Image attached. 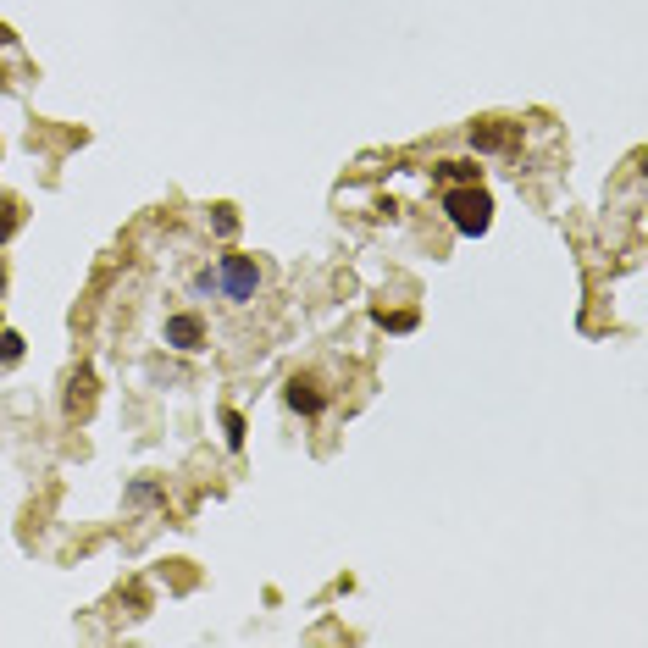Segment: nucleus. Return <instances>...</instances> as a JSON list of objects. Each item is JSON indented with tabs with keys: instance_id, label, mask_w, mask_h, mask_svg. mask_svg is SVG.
<instances>
[{
	"instance_id": "nucleus-1",
	"label": "nucleus",
	"mask_w": 648,
	"mask_h": 648,
	"mask_svg": "<svg viewBox=\"0 0 648 648\" xmlns=\"http://www.w3.org/2000/svg\"><path fill=\"white\" fill-rule=\"evenodd\" d=\"M444 211H449V228L466 233V239H482V233L493 228V200L482 183H455V189H444Z\"/></svg>"
},
{
	"instance_id": "nucleus-2",
	"label": "nucleus",
	"mask_w": 648,
	"mask_h": 648,
	"mask_svg": "<svg viewBox=\"0 0 648 648\" xmlns=\"http://www.w3.org/2000/svg\"><path fill=\"white\" fill-rule=\"evenodd\" d=\"M255 288H261V266L250 261V255H222V266H216V294L233 305H250Z\"/></svg>"
},
{
	"instance_id": "nucleus-3",
	"label": "nucleus",
	"mask_w": 648,
	"mask_h": 648,
	"mask_svg": "<svg viewBox=\"0 0 648 648\" xmlns=\"http://www.w3.org/2000/svg\"><path fill=\"white\" fill-rule=\"evenodd\" d=\"M167 344L172 349H183V355H194V349H205V322L194 311H183V316H167Z\"/></svg>"
},
{
	"instance_id": "nucleus-4",
	"label": "nucleus",
	"mask_w": 648,
	"mask_h": 648,
	"mask_svg": "<svg viewBox=\"0 0 648 648\" xmlns=\"http://www.w3.org/2000/svg\"><path fill=\"white\" fill-rule=\"evenodd\" d=\"M283 405L300 410V416H322V410H327V394L311 383V377H294V383L283 388Z\"/></svg>"
},
{
	"instance_id": "nucleus-5",
	"label": "nucleus",
	"mask_w": 648,
	"mask_h": 648,
	"mask_svg": "<svg viewBox=\"0 0 648 648\" xmlns=\"http://www.w3.org/2000/svg\"><path fill=\"white\" fill-rule=\"evenodd\" d=\"M432 172H438L444 183H477V178H482V167H477V161H438Z\"/></svg>"
},
{
	"instance_id": "nucleus-6",
	"label": "nucleus",
	"mask_w": 648,
	"mask_h": 648,
	"mask_svg": "<svg viewBox=\"0 0 648 648\" xmlns=\"http://www.w3.org/2000/svg\"><path fill=\"white\" fill-rule=\"evenodd\" d=\"M471 144H477V150H504V144H510V133L493 128V122H471Z\"/></svg>"
},
{
	"instance_id": "nucleus-7",
	"label": "nucleus",
	"mask_w": 648,
	"mask_h": 648,
	"mask_svg": "<svg viewBox=\"0 0 648 648\" xmlns=\"http://www.w3.org/2000/svg\"><path fill=\"white\" fill-rule=\"evenodd\" d=\"M211 228L222 233V239H233V233H239V216H233V205H216V211H211Z\"/></svg>"
},
{
	"instance_id": "nucleus-8",
	"label": "nucleus",
	"mask_w": 648,
	"mask_h": 648,
	"mask_svg": "<svg viewBox=\"0 0 648 648\" xmlns=\"http://www.w3.org/2000/svg\"><path fill=\"white\" fill-rule=\"evenodd\" d=\"M17 222H23V211H17V200H0V244L17 233Z\"/></svg>"
},
{
	"instance_id": "nucleus-9",
	"label": "nucleus",
	"mask_w": 648,
	"mask_h": 648,
	"mask_svg": "<svg viewBox=\"0 0 648 648\" xmlns=\"http://www.w3.org/2000/svg\"><path fill=\"white\" fill-rule=\"evenodd\" d=\"M222 432H228V449H244V416L239 410H222Z\"/></svg>"
},
{
	"instance_id": "nucleus-10",
	"label": "nucleus",
	"mask_w": 648,
	"mask_h": 648,
	"mask_svg": "<svg viewBox=\"0 0 648 648\" xmlns=\"http://www.w3.org/2000/svg\"><path fill=\"white\" fill-rule=\"evenodd\" d=\"M377 322H383L388 333H410V327H416V311H394V316H388V311H377Z\"/></svg>"
},
{
	"instance_id": "nucleus-11",
	"label": "nucleus",
	"mask_w": 648,
	"mask_h": 648,
	"mask_svg": "<svg viewBox=\"0 0 648 648\" xmlns=\"http://www.w3.org/2000/svg\"><path fill=\"white\" fill-rule=\"evenodd\" d=\"M0 360H6V366L23 360V333H0Z\"/></svg>"
},
{
	"instance_id": "nucleus-12",
	"label": "nucleus",
	"mask_w": 648,
	"mask_h": 648,
	"mask_svg": "<svg viewBox=\"0 0 648 648\" xmlns=\"http://www.w3.org/2000/svg\"><path fill=\"white\" fill-rule=\"evenodd\" d=\"M194 294H216V272H200V277H194Z\"/></svg>"
}]
</instances>
